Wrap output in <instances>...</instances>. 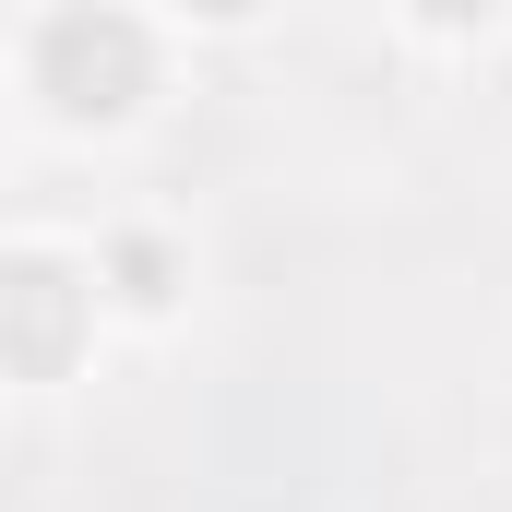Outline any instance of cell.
<instances>
[{
    "mask_svg": "<svg viewBox=\"0 0 512 512\" xmlns=\"http://www.w3.org/2000/svg\"><path fill=\"white\" fill-rule=\"evenodd\" d=\"M191 12H215V24H239V12H262V0H191Z\"/></svg>",
    "mask_w": 512,
    "mask_h": 512,
    "instance_id": "5b68a950",
    "label": "cell"
},
{
    "mask_svg": "<svg viewBox=\"0 0 512 512\" xmlns=\"http://www.w3.org/2000/svg\"><path fill=\"white\" fill-rule=\"evenodd\" d=\"M417 12H429V24H453V36H465V24H489V12H501V0H417Z\"/></svg>",
    "mask_w": 512,
    "mask_h": 512,
    "instance_id": "277c9868",
    "label": "cell"
},
{
    "mask_svg": "<svg viewBox=\"0 0 512 512\" xmlns=\"http://www.w3.org/2000/svg\"><path fill=\"white\" fill-rule=\"evenodd\" d=\"M120 286H131V310H167L179 286H167V251L155 239H120Z\"/></svg>",
    "mask_w": 512,
    "mask_h": 512,
    "instance_id": "3957f363",
    "label": "cell"
},
{
    "mask_svg": "<svg viewBox=\"0 0 512 512\" xmlns=\"http://www.w3.org/2000/svg\"><path fill=\"white\" fill-rule=\"evenodd\" d=\"M36 84H48V108L60 120H131L143 96H155V36L108 12V0H72V12H48V36H36Z\"/></svg>",
    "mask_w": 512,
    "mask_h": 512,
    "instance_id": "6da1fadb",
    "label": "cell"
},
{
    "mask_svg": "<svg viewBox=\"0 0 512 512\" xmlns=\"http://www.w3.org/2000/svg\"><path fill=\"white\" fill-rule=\"evenodd\" d=\"M72 346H84V274L60 251H0V370L60 382Z\"/></svg>",
    "mask_w": 512,
    "mask_h": 512,
    "instance_id": "7a4b0ae2",
    "label": "cell"
}]
</instances>
